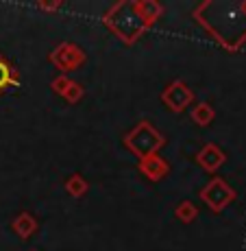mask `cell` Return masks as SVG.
I'll use <instances>...</instances> for the list:
<instances>
[{
  "label": "cell",
  "instance_id": "6da1fadb",
  "mask_svg": "<svg viewBox=\"0 0 246 251\" xmlns=\"http://www.w3.org/2000/svg\"><path fill=\"white\" fill-rule=\"evenodd\" d=\"M194 16L229 50H238L242 42H246V2L233 4V20H226L218 11L216 2H202Z\"/></svg>",
  "mask_w": 246,
  "mask_h": 251
},
{
  "label": "cell",
  "instance_id": "7a4b0ae2",
  "mask_svg": "<svg viewBox=\"0 0 246 251\" xmlns=\"http://www.w3.org/2000/svg\"><path fill=\"white\" fill-rule=\"evenodd\" d=\"M105 26H109L124 44H133L151 24L142 18L137 7V0H124V2H115L105 16Z\"/></svg>",
  "mask_w": 246,
  "mask_h": 251
},
{
  "label": "cell",
  "instance_id": "3957f363",
  "mask_svg": "<svg viewBox=\"0 0 246 251\" xmlns=\"http://www.w3.org/2000/svg\"><path fill=\"white\" fill-rule=\"evenodd\" d=\"M124 144L142 160V157H148V155H153V153H157L159 149L166 144V138H163L148 120H142V123L135 125L131 131L127 133Z\"/></svg>",
  "mask_w": 246,
  "mask_h": 251
},
{
  "label": "cell",
  "instance_id": "277c9868",
  "mask_svg": "<svg viewBox=\"0 0 246 251\" xmlns=\"http://www.w3.org/2000/svg\"><path fill=\"white\" fill-rule=\"evenodd\" d=\"M201 197H202V201H205V203L209 205L214 212H223L224 207L235 199V192H233V188H231L224 179L214 177V179H211L201 190Z\"/></svg>",
  "mask_w": 246,
  "mask_h": 251
},
{
  "label": "cell",
  "instance_id": "5b68a950",
  "mask_svg": "<svg viewBox=\"0 0 246 251\" xmlns=\"http://www.w3.org/2000/svg\"><path fill=\"white\" fill-rule=\"evenodd\" d=\"M48 61H50V64H55L59 70L70 72V70H76L85 61V52L81 50L76 44L64 42V44H59L55 50L50 52V55H48Z\"/></svg>",
  "mask_w": 246,
  "mask_h": 251
},
{
  "label": "cell",
  "instance_id": "8992f818",
  "mask_svg": "<svg viewBox=\"0 0 246 251\" xmlns=\"http://www.w3.org/2000/svg\"><path fill=\"white\" fill-rule=\"evenodd\" d=\"M161 100L168 105V109H172V112H183V109H187V105H192L194 92L187 88L183 81H175V83H170L166 90H163Z\"/></svg>",
  "mask_w": 246,
  "mask_h": 251
},
{
  "label": "cell",
  "instance_id": "52a82bcc",
  "mask_svg": "<svg viewBox=\"0 0 246 251\" xmlns=\"http://www.w3.org/2000/svg\"><path fill=\"white\" fill-rule=\"evenodd\" d=\"M139 173L146 175L151 181H159V179H163V177L170 173V164L163 160L159 153H153V155L142 157V160H139Z\"/></svg>",
  "mask_w": 246,
  "mask_h": 251
},
{
  "label": "cell",
  "instance_id": "ba28073f",
  "mask_svg": "<svg viewBox=\"0 0 246 251\" xmlns=\"http://www.w3.org/2000/svg\"><path fill=\"white\" fill-rule=\"evenodd\" d=\"M224 160H226V155L223 153V149H220L218 144H205V147L199 151V155H196V162L209 173L218 171V168L224 164Z\"/></svg>",
  "mask_w": 246,
  "mask_h": 251
},
{
  "label": "cell",
  "instance_id": "9c48e42d",
  "mask_svg": "<svg viewBox=\"0 0 246 251\" xmlns=\"http://www.w3.org/2000/svg\"><path fill=\"white\" fill-rule=\"evenodd\" d=\"M13 231H16L20 238H31V236L37 231V221L33 219L28 212H22L20 216L13 219Z\"/></svg>",
  "mask_w": 246,
  "mask_h": 251
},
{
  "label": "cell",
  "instance_id": "30bf717a",
  "mask_svg": "<svg viewBox=\"0 0 246 251\" xmlns=\"http://www.w3.org/2000/svg\"><path fill=\"white\" fill-rule=\"evenodd\" d=\"M18 79L13 75V66L9 64V59L0 52V94L7 92V88H18Z\"/></svg>",
  "mask_w": 246,
  "mask_h": 251
},
{
  "label": "cell",
  "instance_id": "8fae6325",
  "mask_svg": "<svg viewBox=\"0 0 246 251\" xmlns=\"http://www.w3.org/2000/svg\"><path fill=\"white\" fill-rule=\"evenodd\" d=\"M137 7H139V13L142 18L146 20L148 24H155L163 13V7L159 2H153V0H137Z\"/></svg>",
  "mask_w": 246,
  "mask_h": 251
},
{
  "label": "cell",
  "instance_id": "7c38bea8",
  "mask_svg": "<svg viewBox=\"0 0 246 251\" xmlns=\"http://www.w3.org/2000/svg\"><path fill=\"white\" fill-rule=\"evenodd\" d=\"M214 116H216V112L209 103H199L192 109V120H194L199 127H207V125L214 120Z\"/></svg>",
  "mask_w": 246,
  "mask_h": 251
},
{
  "label": "cell",
  "instance_id": "4fadbf2b",
  "mask_svg": "<svg viewBox=\"0 0 246 251\" xmlns=\"http://www.w3.org/2000/svg\"><path fill=\"white\" fill-rule=\"evenodd\" d=\"M66 190H67V195H72V197H83L85 192H88V181H85L79 173H74V175H70L66 179Z\"/></svg>",
  "mask_w": 246,
  "mask_h": 251
},
{
  "label": "cell",
  "instance_id": "5bb4252c",
  "mask_svg": "<svg viewBox=\"0 0 246 251\" xmlns=\"http://www.w3.org/2000/svg\"><path fill=\"white\" fill-rule=\"evenodd\" d=\"M175 214H177V219H179V221H183V223H190V221L196 219L199 210H196V205L192 203V201H181V203L177 205Z\"/></svg>",
  "mask_w": 246,
  "mask_h": 251
},
{
  "label": "cell",
  "instance_id": "9a60e30c",
  "mask_svg": "<svg viewBox=\"0 0 246 251\" xmlns=\"http://www.w3.org/2000/svg\"><path fill=\"white\" fill-rule=\"evenodd\" d=\"M61 96H64L67 103H79V100L83 99V88H81L79 83H74V81H72V83L67 85V90Z\"/></svg>",
  "mask_w": 246,
  "mask_h": 251
},
{
  "label": "cell",
  "instance_id": "2e32d148",
  "mask_svg": "<svg viewBox=\"0 0 246 251\" xmlns=\"http://www.w3.org/2000/svg\"><path fill=\"white\" fill-rule=\"evenodd\" d=\"M72 83V79H67V76L66 75H61V76H57V79L55 81H52V83H50V88H52V92H57V94H64V92L67 90V85H70Z\"/></svg>",
  "mask_w": 246,
  "mask_h": 251
},
{
  "label": "cell",
  "instance_id": "e0dca14e",
  "mask_svg": "<svg viewBox=\"0 0 246 251\" xmlns=\"http://www.w3.org/2000/svg\"><path fill=\"white\" fill-rule=\"evenodd\" d=\"M37 7H40V9H57V7H61V2H55V4H46V2H37Z\"/></svg>",
  "mask_w": 246,
  "mask_h": 251
}]
</instances>
